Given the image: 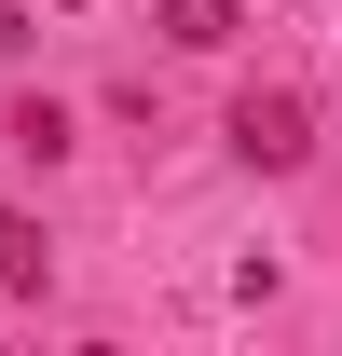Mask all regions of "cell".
<instances>
[{
  "instance_id": "1",
  "label": "cell",
  "mask_w": 342,
  "mask_h": 356,
  "mask_svg": "<svg viewBox=\"0 0 342 356\" xmlns=\"http://www.w3.org/2000/svg\"><path fill=\"white\" fill-rule=\"evenodd\" d=\"M233 151H247L260 178H288V165H315V110H301L288 83H247V96H233Z\"/></svg>"
},
{
  "instance_id": "4",
  "label": "cell",
  "mask_w": 342,
  "mask_h": 356,
  "mask_svg": "<svg viewBox=\"0 0 342 356\" xmlns=\"http://www.w3.org/2000/svg\"><path fill=\"white\" fill-rule=\"evenodd\" d=\"M0 137H14L28 165H55V151H69V110H55V96H14V124H0Z\"/></svg>"
},
{
  "instance_id": "2",
  "label": "cell",
  "mask_w": 342,
  "mask_h": 356,
  "mask_svg": "<svg viewBox=\"0 0 342 356\" xmlns=\"http://www.w3.org/2000/svg\"><path fill=\"white\" fill-rule=\"evenodd\" d=\"M42 274H55V233L28 220V206H0V302H28Z\"/></svg>"
},
{
  "instance_id": "3",
  "label": "cell",
  "mask_w": 342,
  "mask_h": 356,
  "mask_svg": "<svg viewBox=\"0 0 342 356\" xmlns=\"http://www.w3.org/2000/svg\"><path fill=\"white\" fill-rule=\"evenodd\" d=\"M151 14H165V42H178V55H219L233 28H247V0H151Z\"/></svg>"
},
{
  "instance_id": "5",
  "label": "cell",
  "mask_w": 342,
  "mask_h": 356,
  "mask_svg": "<svg viewBox=\"0 0 342 356\" xmlns=\"http://www.w3.org/2000/svg\"><path fill=\"white\" fill-rule=\"evenodd\" d=\"M55 14H83V0H55Z\"/></svg>"
}]
</instances>
